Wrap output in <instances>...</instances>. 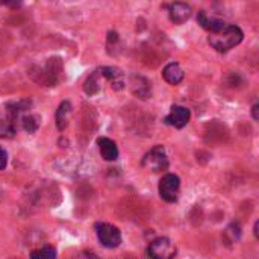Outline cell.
I'll list each match as a JSON object with an SVG mask.
<instances>
[{"label": "cell", "mask_w": 259, "mask_h": 259, "mask_svg": "<svg viewBox=\"0 0 259 259\" xmlns=\"http://www.w3.org/2000/svg\"><path fill=\"white\" fill-rule=\"evenodd\" d=\"M22 124H23V129L28 134H35L40 128V118L35 117V116H24L22 118Z\"/></svg>", "instance_id": "obj_20"}, {"label": "cell", "mask_w": 259, "mask_h": 259, "mask_svg": "<svg viewBox=\"0 0 259 259\" xmlns=\"http://www.w3.org/2000/svg\"><path fill=\"white\" fill-rule=\"evenodd\" d=\"M8 164V154L5 152V148L0 146V170H5Z\"/></svg>", "instance_id": "obj_22"}, {"label": "cell", "mask_w": 259, "mask_h": 259, "mask_svg": "<svg viewBox=\"0 0 259 259\" xmlns=\"http://www.w3.org/2000/svg\"><path fill=\"white\" fill-rule=\"evenodd\" d=\"M147 254L150 259H174L176 246L168 238H156L148 244Z\"/></svg>", "instance_id": "obj_3"}, {"label": "cell", "mask_w": 259, "mask_h": 259, "mask_svg": "<svg viewBox=\"0 0 259 259\" xmlns=\"http://www.w3.org/2000/svg\"><path fill=\"white\" fill-rule=\"evenodd\" d=\"M72 114H73V106L68 100H64L61 102V105L58 106L56 110V114H55V123H56V128L58 130H66V128L68 126V122L72 118Z\"/></svg>", "instance_id": "obj_12"}, {"label": "cell", "mask_w": 259, "mask_h": 259, "mask_svg": "<svg viewBox=\"0 0 259 259\" xmlns=\"http://www.w3.org/2000/svg\"><path fill=\"white\" fill-rule=\"evenodd\" d=\"M62 70H64V66H62V60L61 58H50L44 67V70L41 72V80L44 85L47 86H55L60 80H61V76H62Z\"/></svg>", "instance_id": "obj_6"}, {"label": "cell", "mask_w": 259, "mask_h": 259, "mask_svg": "<svg viewBox=\"0 0 259 259\" xmlns=\"http://www.w3.org/2000/svg\"><path fill=\"white\" fill-rule=\"evenodd\" d=\"M100 88H102V76H100L98 70H96L84 82V91L86 96H94L100 91Z\"/></svg>", "instance_id": "obj_16"}, {"label": "cell", "mask_w": 259, "mask_h": 259, "mask_svg": "<svg viewBox=\"0 0 259 259\" xmlns=\"http://www.w3.org/2000/svg\"><path fill=\"white\" fill-rule=\"evenodd\" d=\"M96 234L102 246L108 248H116L122 242V234L118 228L110 223H97L96 224Z\"/></svg>", "instance_id": "obj_4"}, {"label": "cell", "mask_w": 259, "mask_h": 259, "mask_svg": "<svg viewBox=\"0 0 259 259\" xmlns=\"http://www.w3.org/2000/svg\"><path fill=\"white\" fill-rule=\"evenodd\" d=\"M98 73L103 79H106V80L111 82L112 90L120 91V90L124 88L126 82H124V76H123L120 68H117V67H102V68H98Z\"/></svg>", "instance_id": "obj_9"}, {"label": "cell", "mask_w": 259, "mask_h": 259, "mask_svg": "<svg viewBox=\"0 0 259 259\" xmlns=\"http://www.w3.org/2000/svg\"><path fill=\"white\" fill-rule=\"evenodd\" d=\"M190 118H191V112H190L188 108L180 106V105H173L168 116L164 118V122L167 124L176 128V129H182L188 124Z\"/></svg>", "instance_id": "obj_7"}, {"label": "cell", "mask_w": 259, "mask_h": 259, "mask_svg": "<svg viewBox=\"0 0 259 259\" xmlns=\"http://www.w3.org/2000/svg\"><path fill=\"white\" fill-rule=\"evenodd\" d=\"M120 42V38H118V34L111 30L108 34V47H112V46H117Z\"/></svg>", "instance_id": "obj_23"}, {"label": "cell", "mask_w": 259, "mask_h": 259, "mask_svg": "<svg viewBox=\"0 0 259 259\" xmlns=\"http://www.w3.org/2000/svg\"><path fill=\"white\" fill-rule=\"evenodd\" d=\"M168 8V17L174 24H182L191 17V6L182 2H176L167 6Z\"/></svg>", "instance_id": "obj_10"}, {"label": "cell", "mask_w": 259, "mask_h": 259, "mask_svg": "<svg viewBox=\"0 0 259 259\" xmlns=\"http://www.w3.org/2000/svg\"><path fill=\"white\" fill-rule=\"evenodd\" d=\"M244 38L242 30L235 26V24H226L223 29H220L216 34H210L208 42L211 44L212 48H216L220 54H224V52L234 48L235 46H238Z\"/></svg>", "instance_id": "obj_1"}, {"label": "cell", "mask_w": 259, "mask_h": 259, "mask_svg": "<svg viewBox=\"0 0 259 259\" xmlns=\"http://www.w3.org/2000/svg\"><path fill=\"white\" fill-rule=\"evenodd\" d=\"M162 78L166 82H168L170 85H178L184 80L185 73L182 70V67L178 62H170L168 66L164 67L162 70Z\"/></svg>", "instance_id": "obj_13"}, {"label": "cell", "mask_w": 259, "mask_h": 259, "mask_svg": "<svg viewBox=\"0 0 259 259\" xmlns=\"http://www.w3.org/2000/svg\"><path fill=\"white\" fill-rule=\"evenodd\" d=\"M224 84L229 88H240L241 85H244V79L238 73H228L224 78Z\"/></svg>", "instance_id": "obj_21"}, {"label": "cell", "mask_w": 259, "mask_h": 259, "mask_svg": "<svg viewBox=\"0 0 259 259\" xmlns=\"http://www.w3.org/2000/svg\"><path fill=\"white\" fill-rule=\"evenodd\" d=\"M218 136V142L224 141V136H228V130L224 126H222L217 122H212L206 126V141L208 142H216V138Z\"/></svg>", "instance_id": "obj_15"}, {"label": "cell", "mask_w": 259, "mask_h": 259, "mask_svg": "<svg viewBox=\"0 0 259 259\" xmlns=\"http://www.w3.org/2000/svg\"><path fill=\"white\" fill-rule=\"evenodd\" d=\"M179 190H180V179H179V176H176L173 173L162 176V179L160 180V196L162 200H166L168 203L178 202Z\"/></svg>", "instance_id": "obj_5"}, {"label": "cell", "mask_w": 259, "mask_h": 259, "mask_svg": "<svg viewBox=\"0 0 259 259\" xmlns=\"http://www.w3.org/2000/svg\"><path fill=\"white\" fill-rule=\"evenodd\" d=\"M258 111H259V105H258V103H254V105L252 106V117H253V120H254V122H258V120H259V114H258Z\"/></svg>", "instance_id": "obj_24"}, {"label": "cell", "mask_w": 259, "mask_h": 259, "mask_svg": "<svg viewBox=\"0 0 259 259\" xmlns=\"http://www.w3.org/2000/svg\"><path fill=\"white\" fill-rule=\"evenodd\" d=\"M197 23L204 29V30H210V34H216L218 32L220 29H223L226 26L224 22L222 20H217V18H210L208 14H206L204 11H200L197 14Z\"/></svg>", "instance_id": "obj_14"}, {"label": "cell", "mask_w": 259, "mask_h": 259, "mask_svg": "<svg viewBox=\"0 0 259 259\" xmlns=\"http://www.w3.org/2000/svg\"><path fill=\"white\" fill-rule=\"evenodd\" d=\"M142 167H146L147 170L158 173V172H164L168 168V158L166 148L162 146H154L150 152H147L144 154V158L141 161Z\"/></svg>", "instance_id": "obj_2"}, {"label": "cell", "mask_w": 259, "mask_h": 259, "mask_svg": "<svg viewBox=\"0 0 259 259\" xmlns=\"http://www.w3.org/2000/svg\"><path fill=\"white\" fill-rule=\"evenodd\" d=\"M16 135V124L8 117L0 118V138H12Z\"/></svg>", "instance_id": "obj_18"}, {"label": "cell", "mask_w": 259, "mask_h": 259, "mask_svg": "<svg viewBox=\"0 0 259 259\" xmlns=\"http://www.w3.org/2000/svg\"><path fill=\"white\" fill-rule=\"evenodd\" d=\"M97 144H98L102 158L105 161H116L118 158V147L112 140H110L106 136H102L97 140Z\"/></svg>", "instance_id": "obj_11"}, {"label": "cell", "mask_w": 259, "mask_h": 259, "mask_svg": "<svg viewBox=\"0 0 259 259\" xmlns=\"http://www.w3.org/2000/svg\"><path fill=\"white\" fill-rule=\"evenodd\" d=\"M30 259H56V250L52 246H44L30 253Z\"/></svg>", "instance_id": "obj_17"}, {"label": "cell", "mask_w": 259, "mask_h": 259, "mask_svg": "<svg viewBox=\"0 0 259 259\" xmlns=\"http://www.w3.org/2000/svg\"><path fill=\"white\" fill-rule=\"evenodd\" d=\"M223 236H224V240H226L229 244L236 242V241L241 238V226H240V223H230V224L226 228Z\"/></svg>", "instance_id": "obj_19"}, {"label": "cell", "mask_w": 259, "mask_h": 259, "mask_svg": "<svg viewBox=\"0 0 259 259\" xmlns=\"http://www.w3.org/2000/svg\"><path fill=\"white\" fill-rule=\"evenodd\" d=\"M129 86H130L132 94L141 100H147L152 97V84L144 76H138V74L130 76Z\"/></svg>", "instance_id": "obj_8"}, {"label": "cell", "mask_w": 259, "mask_h": 259, "mask_svg": "<svg viewBox=\"0 0 259 259\" xmlns=\"http://www.w3.org/2000/svg\"><path fill=\"white\" fill-rule=\"evenodd\" d=\"M258 228H259V223L256 222V223H254V228H253V234H254V238H258V236H259V235H258Z\"/></svg>", "instance_id": "obj_25"}]
</instances>
